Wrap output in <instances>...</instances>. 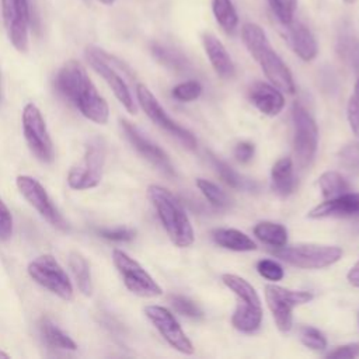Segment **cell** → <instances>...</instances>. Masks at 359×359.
<instances>
[{
  "instance_id": "1",
  "label": "cell",
  "mask_w": 359,
  "mask_h": 359,
  "mask_svg": "<svg viewBox=\"0 0 359 359\" xmlns=\"http://www.w3.org/2000/svg\"><path fill=\"white\" fill-rule=\"evenodd\" d=\"M56 90L87 119L104 125L109 116L107 101L98 94L86 69L77 60L66 62L56 74Z\"/></svg>"
},
{
  "instance_id": "2",
  "label": "cell",
  "mask_w": 359,
  "mask_h": 359,
  "mask_svg": "<svg viewBox=\"0 0 359 359\" xmlns=\"http://www.w3.org/2000/svg\"><path fill=\"white\" fill-rule=\"evenodd\" d=\"M241 36L250 55L257 60L271 84L280 91L294 93L292 73L273 50L265 31L254 22H247L241 28Z\"/></svg>"
},
{
  "instance_id": "3",
  "label": "cell",
  "mask_w": 359,
  "mask_h": 359,
  "mask_svg": "<svg viewBox=\"0 0 359 359\" xmlns=\"http://www.w3.org/2000/svg\"><path fill=\"white\" fill-rule=\"evenodd\" d=\"M147 198L154 206L170 240L177 247H189L195 238L194 229L177 198L160 185H149Z\"/></svg>"
},
{
  "instance_id": "4",
  "label": "cell",
  "mask_w": 359,
  "mask_h": 359,
  "mask_svg": "<svg viewBox=\"0 0 359 359\" xmlns=\"http://www.w3.org/2000/svg\"><path fill=\"white\" fill-rule=\"evenodd\" d=\"M222 282L237 297L231 316V324L241 332H254L262 321V307L257 290L241 276L234 273L222 275Z\"/></svg>"
},
{
  "instance_id": "5",
  "label": "cell",
  "mask_w": 359,
  "mask_h": 359,
  "mask_svg": "<svg viewBox=\"0 0 359 359\" xmlns=\"http://www.w3.org/2000/svg\"><path fill=\"white\" fill-rule=\"evenodd\" d=\"M271 252L285 261L289 265L302 268V269H320L330 266L339 261L342 257V250L337 245H323L302 243L293 245L275 247Z\"/></svg>"
},
{
  "instance_id": "6",
  "label": "cell",
  "mask_w": 359,
  "mask_h": 359,
  "mask_svg": "<svg viewBox=\"0 0 359 359\" xmlns=\"http://www.w3.org/2000/svg\"><path fill=\"white\" fill-rule=\"evenodd\" d=\"M105 163V144L101 137H93L86 146L81 160L67 174V184L72 189L83 191L95 188L102 178Z\"/></svg>"
},
{
  "instance_id": "7",
  "label": "cell",
  "mask_w": 359,
  "mask_h": 359,
  "mask_svg": "<svg viewBox=\"0 0 359 359\" xmlns=\"http://www.w3.org/2000/svg\"><path fill=\"white\" fill-rule=\"evenodd\" d=\"M265 300L272 313L276 327L287 332L293 325V309L313 300L309 290H293L275 283L265 286Z\"/></svg>"
},
{
  "instance_id": "8",
  "label": "cell",
  "mask_w": 359,
  "mask_h": 359,
  "mask_svg": "<svg viewBox=\"0 0 359 359\" xmlns=\"http://www.w3.org/2000/svg\"><path fill=\"white\" fill-rule=\"evenodd\" d=\"M28 275L57 297L66 302L73 299V285L65 269L50 254L34 258L28 265Z\"/></svg>"
},
{
  "instance_id": "9",
  "label": "cell",
  "mask_w": 359,
  "mask_h": 359,
  "mask_svg": "<svg viewBox=\"0 0 359 359\" xmlns=\"http://www.w3.org/2000/svg\"><path fill=\"white\" fill-rule=\"evenodd\" d=\"M21 119L24 137L31 153L42 163H52L55 158L53 144L39 108L28 102L22 109Z\"/></svg>"
},
{
  "instance_id": "10",
  "label": "cell",
  "mask_w": 359,
  "mask_h": 359,
  "mask_svg": "<svg viewBox=\"0 0 359 359\" xmlns=\"http://www.w3.org/2000/svg\"><path fill=\"white\" fill-rule=\"evenodd\" d=\"M112 261L129 292L140 297H157L163 293L157 282L132 257L121 250L112 251Z\"/></svg>"
},
{
  "instance_id": "11",
  "label": "cell",
  "mask_w": 359,
  "mask_h": 359,
  "mask_svg": "<svg viewBox=\"0 0 359 359\" xmlns=\"http://www.w3.org/2000/svg\"><path fill=\"white\" fill-rule=\"evenodd\" d=\"M292 118L294 126L293 147L296 161L300 168H306L317 151L318 129L313 116L300 104H293Z\"/></svg>"
},
{
  "instance_id": "12",
  "label": "cell",
  "mask_w": 359,
  "mask_h": 359,
  "mask_svg": "<svg viewBox=\"0 0 359 359\" xmlns=\"http://www.w3.org/2000/svg\"><path fill=\"white\" fill-rule=\"evenodd\" d=\"M136 97L139 101V105L144 111V114L163 130H165L168 135L174 136L178 142H181L187 149L194 150L196 147V139L195 136L181 125H178L175 121H172L164 108L160 105L154 94L142 83L136 86Z\"/></svg>"
},
{
  "instance_id": "13",
  "label": "cell",
  "mask_w": 359,
  "mask_h": 359,
  "mask_svg": "<svg viewBox=\"0 0 359 359\" xmlns=\"http://www.w3.org/2000/svg\"><path fill=\"white\" fill-rule=\"evenodd\" d=\"M86 59L91 65V67L107 81L114 95L123 105V108L129 114H136V104L133 101L130 90L123 77L116 72L114 65H111V56L100 48L87 46Z\"/></svg>"
},
{
  "instance_id": "14",
  "label": "cell",
  "mask_w": 359,
  "mask_h": 359,
  "mask_svg": "<svg viewBox=\"0 0 359 359\" xmlns=\"http://www.w3.org/2000/svg\"><path fill=\"white\" fill-rule=\"evenodd\" d=\"M144 314L160 332V335L168 342V345H171L181 353H194L192 342L189 341V338L181 328L180 323L175 320L174 314L168 309L157 304H150L144 307Z\"/></svg>"
},
{
  "instance_id": "15",
  "label": "cell",
  "mask_w": 359,
  "mask_h": 359,
  "mask_svg": "<svg viewBox=\"0 0 359 359\" xmlns=\"http://www.w3.org/2000/svg\"><path fill=\"white\" fill-rule=\"evenodd\" d=\"M3 21L11 45L18 52L28 50L29 4L28 0H1Z\"/></svg>"
},
{
  "instance_id": "16",
  "label": "cell",
  "mask_w": 359,
  "mask_h": 359,
  "mask_svg": "<svg viewBox=\"0 0 359 359\" xmlns=\"http://www.w3.org/2000/svg\"><path fill=\"white\" fill-rule=\"evenodd\" d=\"M17 188L21 192V195L25 198V201L52 226L66 230L67 224L65 219L60 216L55 205L52 203L48 192L42 187V184L29 175H18L15 180Z\"/></svg>"
},
{
  "instance_id": "17",
  "label": "cell",
  "mask_w": 359,
  "mask_h": 359,
  "mask_svg": "<svg viewBox=\"0 0 359 359\" xmlns=\"http://www.w3.org/2000/svg\"><path fill=\"white\" fill-rule=\"evenodd\" d=\"M121 126L122 130L125 133V136L128 137V140L130 142V144L149 161L151 163L154 167H157L160 171H163L167 175H174V167L171 164V160L168 158L167 153L160 149L156 143H153L151 140H149L135 125H132L130 122L122 119L121 121Z\"/></svg>"
},
{
  "instance_id": "18",
  "label": "cell",
  "mask_w": 359,
  "mask_h": 359,
  "mask_svg": "<svg viewBox=\"0 0 359 359\" xmlns=\"http://www.w3.org/2000/svg\"><path fill=\"white\" fill-rule=\"evenodd\" d=\"M307 216L310 219L359 216V192H346L339 196L325 199L314 206Z\"/></svg>"
},
{
  "instance_id": "19",
  "label": "cell",
  "mask_w": 359,
  "mask_h": 359,
  "mask_svg": "<svg viewBox=\"0 0 359 359\" xmlns=\"http://www.w3.org/2000/svg\"><path fill=\"white\" fill-rule=\"evenodd\" d=\"M286 28V38L293 52L304 62L313 60L318 53V45L313 32L300 21H292Z\"/></svg>"
},
{
  "instance_id": "20",
  "label": "cell",
  "mask_w": 359,
  "mask_h": 359,
  "mask_svg": "<svg viewBox=\"0 0 359 359\" xmlns=\"http://www.w3.org/2000/svg\"><path fill=\"white\" fill-rule=\"evenodd\" d=\"M250 101L265 115L275 116L285 107V98L279 88L272 84L257 81L248 91Z\"/></svg>"
},
{
  "instance_id": "21",
  "label": "cell",
  "mask_w": 359,
  "mask_h": 359,
  "mask_svg": "<svg viewBox=\"0 0 359 359\" xmlns=\"http://www.w3.org/2000/svg\"><path fill=\"white\" fill-rule=\"evenodd\" d=\"M202 43L212 67L222 79H231L234 76L233 60L226 50L224 45L213 34L205 32L202 35Z\"/></svg>"
},
{
  "instance_id": "22",
  "label": "cell",
  "mask_w": 359,
  "mask_h": 359,
  "mask_svg": "<svg viewBox=\"0 0 359 359\" xmlns=\"http://www.w3.org/2000/svg\"><path fill=\"white\" fill-rule=\"evenodd\" d=\"M271 187L279 196H289L294 189L293 161L290 157L278 160L271 170Z\"/></svg>"
},
{
  "instance_id": "23",
  "label": "cell",
  "mask_w": 359,
  "mask_h": 359,
  "mask_svg": "<svg viewBox=\"0 0 359 359\" xmlns=\"http://www.w3.org/2000/svg\"><path fill=\"white\" fill-rule=\"evenodd\" d=\"M212 238L219 247L231 251H252L257 248L252 238L236 229H216L212 231Z\"/></svg>"
},
{
  "instance_id": "24",
  "label": "cell",
  "mask_w": 359,
  "mask_h": 359,
  "mask_svg": "<svg viewBox=\"0 0 359 359\" xmlns=\"http://www.w3.org/2000/svg\"><path fill=\"white\" fill-rule=\"evenodd\" d=\"M209 158H210V163H212L213 168H215L216 172L219 174V177H220L229 187H231V188H234V189H241V191H255V189L258 188V185H257L254 181H251V180L243 177V175H240V174H238L237 171H234L227 163L219 160L216 156H213V154L209 153Z\"/></svg>"
},
{
  "instance_id": "25",
  "label": "cell",
  "mask_w": 359,
  "mask_h": 359,
  "mask_svg": "<svg viewBox=\"0 0 359 359\" xmlns=\"http://www.w3.org/2000/svg\"><path fill=\"white\" fill-rule=\"evenodd\" d=\"M69 268L74 276L77 287L84 296H90L93 292V280L91 271L87 259L77 251H72L69 254Z\"/></svg>"
},
{
  "instance_id": "26",
  "label": "cell",
  "mask_w": 359,
  "mask_h": 359,
  "mask_svg": "<svg viewBox=\"0 0 359 359\" xmlns=\"http://www.w3.org/2000/svg\"><path fill=\"white\" fill-rule=\"evenodd\" d=\"M254 234L262 243L271 247H282L287 241V230L273 222H259L254 227Z\"/></svg>"
},
{
  "instance_id": "27",
  "label": "cell",
  "mask_w": 359,
  "mask_h": 359,
  "mask_svg": "<svg viewBox=\"0 0 359 359\" xmlns=\"http://www.w3.org/2000/svg\"><path fill=\"white\" fill-rule=\"evenodd\" d=\"M320 191L325 199H331L351 191L349 182L338 171H325L317 181Z\"/></svg>"
},
{
  "instance_id": "28",
  "label": "cell",
  "mask_w": 359,
  "mask_h": 359,
  "mask_svg": "<svg viewBox=\"0 0 359 359\" xmlns=\"http://www.w3.org/2000/svg\"><path fill=\"white\" fill-rule=\"evenodd\" d=\"M212 11L217 24L227 34L236 31L238 25V14L231 0H212Z\"/></svg>"
},
{
  "instance_id": "29",
  "label": "cell",
  "mask_w": 359,
  "mask_h": 359,
  "mask_svg": "<svg viewBox=\"0 0 359 359\" xmlns=\"http://www.w3.org/2000/svg\"><path fill=\"white\" fill-rule=\"evenodd\" d=\"M41 332L45 341L57 349H66V351H76L77 345L76 342L63 332L59 327H56L49 318H42L41 321Z\"/></svg>"
},
{
  "instance_id": "30",
  "label": "cell",
  "mask_w": 359,
  "mask_h": 359,
  "mask_svg": "<svg viewBox=\"0 0 359 359\" xmlns=\"http://www.w3.org/2000/svg\"><path fill=\"white\" fill-rule=\"evenodd\" d=\"M151 53L161 65H164L170 69H174V70H187L188 69V60L185 59V56L172 48H168L165 45H160V43H153Z\"/></svg>"
},
{
  "instance_id": "31",
  "label": "cell",
  "mask_w": 359,
  "mask_h": 359,
  "mask_svg": "<svg viewBox=\"0 0 359 359\" xmlns=\"http://www.w3.org/2000/svg\"><path fill=\"white\" fill-rule=\"evenodd\" d=\"M196 187L203 194V196L209 201V203L213 205L215 208L223 209V208H227L230 205V201H229L227 195L216 184H213L208 180H203V178H198L196 180Z\"/></svg>"
},
{
  "instance_id": "32",
  "label": "cell",
  "mask_w": 359,
  "mask_h": 359,
  "mask_svg": "<svg viewBox=\"0 0 359 359\" xmlns=\"http://www.w3.org/2000/svg\"><path fill=\"white\" fill-rule=\"evenodd\" d=\"M269 7L276 20L283 25H289L294 20L297 0H268Z\"/></svg>"
},
{
  "instance_id": "33",
  "label": "cell",
  "mask_w": 359,
  "mask_h": 359,
  "mask_svg": "<svg viewBox=\"0 0 359 359\" xmlns=\"http://www.w3.org/2000/svg\"><path fill=\"white\" fill-rule=\"evenodd\" d=\"M338 160L348 171L359 175V142L344 146L338 153Z\"/></svg>"
},
{
  "instance_id": "34",
  "label": "cell",
  "mask_w": 359,
  "mask_h": 359,
  "mask_svg": "<svg viewBox=\"0 0 359 359\" xmlns=\"http://www.w3.org/2000/svg\"><path fill=\"white\" fill-rule=\"evenodd\" d=\"M172 97L178 101L182 102H189L196 100L201 94H202V86L201 83L195 81V80H189V81H184L177 84L172 91H171Z\"/></svg>"
},
{
  "instance_id": "35",
  "label": "cell",
  "mask_w": 359,
  "mask_h": 359,
  "mask_svg": "<svg viewBox=\"0 0 359 359\" xmlns=\"http://www.w3.org/2000/svg\"><path fill=\"white\" fill-rule=\"evenodd\" d=\"M346 118L352 133L359 139V79L356 80L353 91L348 101Z\"/></svg>"
},
{
  "instance_id": "36",
  "label": "cell",
  "mask_w": 359,
  "mask_h": 359,
  "mask_svg": "<svg viewBox=\"0 0 359 359\" xmlns=\"http://www.w3.org/2000/svg\"><path fill=\"white\" fill-rule=\"evenodd\" d=\"M300 341L304 346L314 351H323L327 348V339L324 334L314 327L300 328Z\"/></svg>"
},
{
  "instance_id": "37",
  "label": "cell",
  "mask_w": 359,
  "mask_h": 359,
  "mask_svg": "<svg viewBox=\"0 0 359 359\" xmlns=\"http://www.w3.org/2000/svg\"><path fill=\"white\" fill-rule=\"evenodd\" d=\"M170 300H171L172 307L182 316H187L191 318H198L202 316V311L199 310V307L185 296L174 294L170 297Z\"/></svg>"
},
{
  "instance_id": "38",
  "label": "cell",
  "mask_w": 359,
  "mask_h": 359,
  "mask_svg": "<svg viewBox=\"0 0 359 359\" xmlns=\"http://www.w3.org/2000/svg\"><path fill=\"white\" fill-rule=\"evenodd\" d=\"M258 273L272 282H278L283 278V268L273 259H261L257 262Z\"/></svg>"
},
{
  "instance_id": "39",
  "label": "cell",
  "mask_w": 359,
  "mask_h": 359,
  "mask_svg": "<svg viewBox=\"0 0 359 359\" xmlns=\"http://www.w3.org/2000/svg\"><path fill=\"white\" fill-rule=\"evenodd\" d=\"M13 234V217L7 205L0 199V241H7Z\"/></svg>"
},
{
  "instance_id": "40",
  "label": "cell",
  "mask_w": 359,
  "mask_h": 359,
  "mask_svg": "<svg viewBox=\"0 0 359 359\" xmlns=\"http://www.w3.org/2000/svg\"><path fill=\"white\" fill-rule=\"evenodd\" d=\"M101 237L107 238V240H112V241H129L135 237V230L132 229H125V227H119V229H102L98 231Z\"/></svg>"
},
{
  "instance_id": "41",
  "label": "cell",
  "mask_w": 359,
  "mask_h": 359,
  "mask_svg": "<svg viewBox=\"0 0 359 359\" xmlns=\"http://www.w3.org/2000/svg\"><path fill=\"white\" fill-rule=\"evenodd\" d=\"M359 356V344H348L335 348L331 351L327 358H334V359H353Z\"/></svg>"
},
{
  "instance_id": "42",
  "label": "cell",
  "mask_w": 359,
  "mask_h": 359,
  "mask_svg": "<svg viewBox=\"0 0 359 359\" xmlns=\"http://www.w3.org/2000/svg\"><path fill=\"white\" fill-rule=\"evenodd\" d=\"M234 156L240 163H247L254 156V144L250 142H241L234 149Z\"/></svg>"
},
{
  "instance_id": "43",
  "label": "cell",
  "mask_w": 359,
  "mask_h": 359,
  "mask_svg": "<svg viewBox=\"0 0 359 359\" xmlns=\"http://www.w3.org/2000/svg\"><path fill=\"white\" fill-rule=\"evenodd\" d=\"M346 279L348 282L355 286V287H359V261L349 269L348 275H346Z\"/></svg>"
},
{
  "instance_id": "44",
  "label": "cell",
  "mask_w": 359,
  "mask_h": 359,
  "mask_svg": "<svg viewBox=\"0 0 359 359\" xmlns=\"http://www.w3.org/2000/svg\"><path fill=\"white\" fill-rule=\"evenodd\" d=\"M0 358H10V355H8L7 352H3V351L0 349Z\"/></svg>"
},
{
  "instance_id": "45",
  "label": "cell",
  "mask_w": 359,
  "mask_h": 359,
  "mask_svg": "<svg viewBox=\"0 0 359 359\" xmlns=\"http://www.w3.org/2000/svg\"><path fill=\"white\" fill-rule=\"evenodd\" d=\"M101 3H104V4H112L115 0H100Z\"/></svg>"
},
{
  "instance_id": "46",
  "label": "cell",
  "mask_w": 359,
  "mask_h": 359,
  "mask_svg": "<svg viewBox=\"0 0 359 359\" xmlns=\"http://www.w3.org/2000/svg\"><path fill=\"white\" fill-rule=\"evenodd\" d=\"M345 3H348V4H353L356 0H344Z\"/></svg>"
},
{
  "instance_id": "47",
  "label": "cell",
  "mask_w": 359,
  "mask_h": 359,
  "mask_svg": "<svg viewBox=\"0 0 359 359\" xmlns=\"http://www.w3.org/2000/svg\"><path fill=\"white\" fill-rule=\"evenodd\" d=\"M358 320H359V317H358Z\"/></svg>"
}]
</instances>
